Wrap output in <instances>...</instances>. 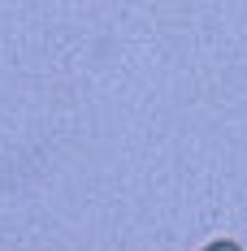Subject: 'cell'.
Wrapping results in <instances>:
<instances>
[{
  "label": "cell",
  "instance_id": "cell-1",
  "mask_svg": "<svg viewBox=\"0 0 247 251\" xmlns=\"http://www.w3.org/2000/svg\"><path fill=\"white\" fill-rule=\"evenodd\" d=\"M204 251H239L234 243H213V247H204Z\"/></svg>",
  "mask_w": 247,
  "mask_h": 251
}]
</instances>
